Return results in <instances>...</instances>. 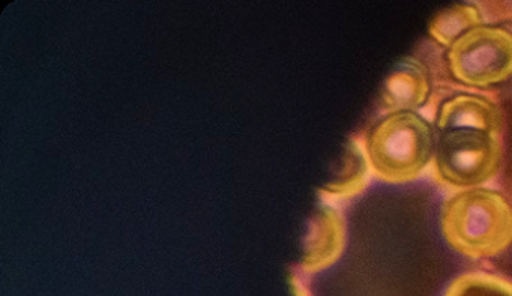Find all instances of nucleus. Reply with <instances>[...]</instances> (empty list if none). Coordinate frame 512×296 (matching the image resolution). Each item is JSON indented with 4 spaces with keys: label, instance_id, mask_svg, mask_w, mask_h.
Listing matches in <instances>:
<instances>
[{
    "label": "nucleus",
    "instance_id": "nucleus-1",
    "mask_svg": "<svg viewBox=\"0 0 512 296\" xmlns=\"http://www.w3.org/2000/svg\"><path fill=\"white\" fill-rule=\"evenodd\" d=\"M440 227L449 247L461 256H499L512 245V205L499 191L470 188L443 203Z\"/></svg>",
    "mask_w": 512,
    "mask_h": 296
},
{
    "label": "nucleus",
    "instance_id": "nucleus-2",
    "mask_svg": "<svg viewBox=\"0 0 512 296\" xmlns=\"http://www.w3.org/2000/svg\"><path fill=\"white\" fill-rule=\"evenodd\" d=\"M434 131L416 112L389 113L367 139V158L377 178L391 184L415 181L433 158Z\"/></svg>",
    "mask_w": 512,
    "mask_h": 296
},
{
    "label": "nucleus",
    "instance_id": "nucleus-3",
    "mask_svg": "<svg viewBox=\"0 0 512 296\" xmlns=\"http://www.w3.org/2000/svg\"><path fill=\"white\" fill-rule=\"evenodd\" d=\"M445 58L452 77L469 88L500 85L512 77V34L500 26H478L458 38Z\"/></svg>",
    "mask_w": 512,
    "mask_h": 296
},
{
    "label": "nucleus",
    "instance_id": "nucleus-4",
    "mask_svg": "<svg viewBox=\"0 0 512 296\" xmlns=\"http://www.w3.org/2000/svg\"><path fill=\"white\" fill-rule=\"evenodd\" d=\"M502 161L499 136L481 131H445L434 151V169L440 181L457 188L478 187L491 181Z\"/></svg>",
    "mask_w": 512,
    "mask_h": 296
},
{
    "label": "nucleus",
    "instance_id": "nucleus-5",
    "mask_svg": "<svg viewBox=\"0 0 512 296\" xmlns=\"http://www.w3.org/2000/svg\"><path fill=\"white\" fill-rule=\"evenodd\" d=\"M436 125L442 133L452 130L481 131L500 136L505 128L502 110L487 97L460 94L440 106Z\"/></svg>",
    "mask_w": 512,
    "mask_h": 296
},
{
    "label": "nucleus",
    "instance_id": "nucleus-6",
    "mask_svg": "<svg viewBox=\"0 0 512 296\" xmlns=\"http://www.w3.org/2000/svg\"><path fill=\"white\" fill-rule=\"evenodd\" d=\"M431 82L427 68L416 59H404L389 74L382 91L386 112H415L427 103Z\"/></svg>",
    "mask_w": 512,
    "mask_h": 296
},
{
    "label": "nucleus",
    "instance_id": "nucleus-7",
    "mask_svg": "<svg viewBox=\"0 0 512 296\" xmlns=\"http://www.w3.org/2000/svg\"><path fill=\"white\" fill-rule=\"evenodd\" d=\"M481 11L475 5L461 4L437 14L428 26V35L443 47H451L466 32L482 25Z\"/></svg>",
    "mask_w": 512,
    "mask_h": 296
},
{
    "label": "nucleus",
    "instance_id": "nucleus-8",
    "mask_svg": "<svg viewBox=\"0 0 512 296\" xmlns=\"http://www.w3.org/2000/svg\"><path fill=\"white\" fill-rule=\"evenodd\" d=\"M443 296H512V281L488 272H464L448 284Z\"/></svg>",
    "mask_w": 512,
    "mask_h": 296
},
{
    "label": "nucleus",
    "instance_id": "nucleus-9",
    "mask_svg": "<svg viewBox=\"0 0 512 296\" xmlns=\"http://www.w3.org/2000/svg\"><path fill=\"white\" fill-rule=\"evenodd\" d=\"M317 236L319 238L316 239L310 260H308V268L311 271H317V269L332 265L343 251L344 224L337 212H328L325 224L317 232Z\"/></svg>",
    "mask_w": 512,
    "mask_h": 296
},
{
    "label": "nucleus",
    "instance_id": "nucleus-10",
    "mask_svg": "<svg viewBox=\"0 0 512 296\" xmlns=\"http://www.w3.org/2000/svg\"><path fill=\"white\" fill-rule=\"evenodd\" d=\"M346 161L344 176H341L340 181L335 184L334 191H332V193L341 197H350L361 193L368 182V166H370V163H368L364 152L356 143H353L347 151Z\"/></svg>",
    "mask_w": 512,
    "mask_h": 296
}]
</instances>
